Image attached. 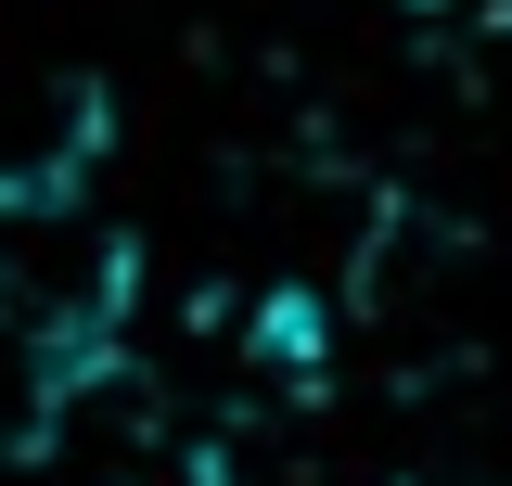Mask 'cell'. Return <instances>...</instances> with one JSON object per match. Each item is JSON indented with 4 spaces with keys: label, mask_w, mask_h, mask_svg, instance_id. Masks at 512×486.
Returning <instances> with one entry per match:
<instances>
[{
    "label": "cell",
    "mask_w": 512,
    "mask_h": 486,
    "mask_svg": "<svg viewBox=\"0 0 512 486\" xmlns=\"http://www.w3.org/2000/svg\"><path fill=\"white\" fill-rule=\"evenodd\" d=\"M52 423H64V371L0 333V474H39L52 461Z\"/></svg>",
    "instance_id": "7a4b0ae2"
},
{
    "label": "cell",
    "mask_w": 512,
    "mask_h": 486,
    "mask_svg": "<svg viewBox=\"0 0 512 486\" xmlns=\"http://www.w3.org/2000/svg\"><path fill=\"white\" fill-rule=\"evenodd\" d=\"M141 282H154L141 269V218L103 180V154H77V167H0V333L26 359H52L64 384L128 359Z\"/></svg>",
    "instance_id": "6da1fadb"
}]
</instances>
